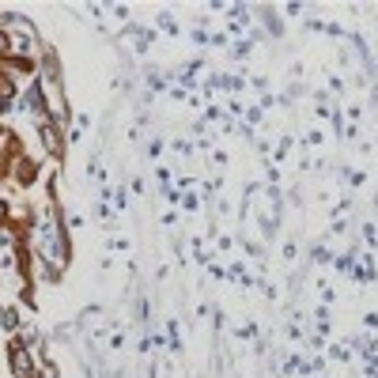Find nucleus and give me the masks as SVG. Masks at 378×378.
<instances>
[{
  "instance_id": "f257e3e1",
  "label": "nucleus",
  "mask_w": 378,
  "mask_h": 378,
  "mask_svg": "<svg viewBox=\"0 0 378 378\" xmlns=\"http://www.w3.org/2000/svg\"><path fill=\"white\" fill-rule=\"evenodd\" d=\"M8 359H12V370L19 378H30V370H34V367H30V355H27V348H23V344L8 348Z\"/></svg>"
},
{
  "instance_id": "f03ea898",
  "label": "nucleus",
  "mask_w": 378,
  "mask_h": 378,
  "mask_svg": "<svg viewBox=\"0 0 378 378\" xmlns=\"http://www.w3.org/2000/svg\"><path fill=\"white\" fill-rule=\"evenodd\" d=\"M42 140H45V148H49L53 155L60 151V136H57V125H53V121H42Z\"/></svg>"
},
{
  "instance_id": "7ed1b4c3",
  "label": "nucleus",
  "mask_w": 378,
  "mask_h": 378,
  "mask_svg": "<svg viewBox=\"0 0 378 378\" xmlns=\"http://www.w3.org/2000/svg\"><path fill=\"white\" fill-rule=\"evenodd\" d=\"M0 325H4V329H15V325H19V314H15V310H4V314H0Z\"/></svg>"
},
{
  "instance_id": "20e7f679",
  "label": "nucleus",
  "mask_w": 378,
  "mask_h": 378,
  "mask_svg": "<svg viewBox=\"0 0 378 378\" xmlns=\"http://www.w3.org/2000/svg\"><path fill=\"white\" fill-rule=\"evenodd\" d=\"M4 106H8V98H4V95H0V110H4Z\"/></svg>"
}]
</instances>
